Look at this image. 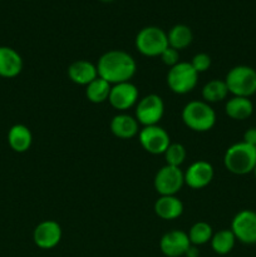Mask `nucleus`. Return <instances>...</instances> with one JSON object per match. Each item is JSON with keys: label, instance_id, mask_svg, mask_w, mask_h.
Wrapping results in <instances>:
<instances>
[{"label": "nucleus", "instance_id": "nucleus-1", "mask_svg": "<svg viewBox=\"0 0 256 257\" xmlns=\"http://www.w3.org/2000/svg\"><path fill=\"white\" fill-rule=\"evenodd\" d=\"M98 77L109 84L131 82L137 72V63L130 53L113 49L103 53L97 62Z\"/></svg>", "mask_w": 256, "mask_h": 257}, {"label": "nucleus", "instance_id": "nucleus-2", "mask_svg": "<svg viewBox=\"0 0 256 257\" xmlns=\"http://www.w3.org/2000/svg\"><path fill=\"white\" fill-rule=\"evenodd\" d=\"M223 166L228 172L237 176L252 173L256 167V148L248 143H233L223 155Z\"/></svg>", "mask_w": 256, "mask_h": 257}, {"label": "nucleus", "instance_id": "nucleus-3", "mask_svg": "<svg viewBox=\"0 0 256 257\" xmlns=\"http://www.w3.org/2000/svg\"><path fill=\"white\" fill-rule=\"evenodd\" d=\"M181 117L183 124L193 132H208L216 124V112L205 100L188 102L183 107Z\"/></svg>", "mask_w": 256, "mask_h": 257}, {"label": "nucleus", "instance_id": "nucleus-4", "mask_svg": "<svg viewBox=\"0 0 256 257\" xmlns=\"http://www.w3.org/2000/svg\"><path fill=\"white\" fill-rule=\"evenodd\" d=\"M226 85L232 97L250 98L256 94V70L248 65H236L226 74Z\"/></svg>", "mask_w": 256, "mask_h": 257}, {"label": "nucleus", "instance_id": "nucleus-5", "mask_svg": "<svg viewBox=\"0 0 256 257\" xmlns=\"http://www.w3.org/2000/svg\"><path fill=\"white\" fill-rule=\"evenodd\" d=\"M136 49L145 57H160L168 48L167 33L158 27H145L137 33L135 39Z\"/></svg>", "mask_w": 256, "mask_h": 257}, {"label": "nucleus", "instance_id": "nucleus-6", "mask_svg": "<svg viewBox=\"0 0 256 257\" xmlns=\"http://www.w3.org/2000/svg\"><path fill=\"white\" fill-rule=\"evenodd\" d=\"M198 75L190 62H180L168 69L166 80L173 93L182 95L195 89L198 83Z\"/></svg>", "mask_w": 256, "mask_h": 257}, {"label": "nucleus", "instance_id": "nucleus-7", "mask_svg": "<svg viewBox=\"0 0 256 257\" xmlns=\"http://www.w3.org/2000/svg\"><path fill=\"white\" fill-rule=\"evenodd\" d=\"M135 117L143 127L157 125L165 114V102L158 94H147L136 104Z\"/></svg>", "mask_w": 256, "mask_h": 257}, {"label": "nucleus", "instance_id": "nucleus-8", "mask_svg": "<svg viewBox=\"0 0 256 257\" xmlns=\"http://www.w3.org/2000/svg\"><path fill=\"white\" fill-rule=\"evenodd\" d=\"M185 185V175L181 167L165 165L157 171L153 180L156 192L160 196H176Z\"/></svg>", "mask_w": 256, "mask_h": 257}, {"label": "nucleus", "instance_id": "nucleus-9", "mask_svg": "<svg viewBox=\"0 0 256 257\" xmlns=\"http://www.w3.org/2000/svg\"><path fill=\"white\" fill-rule=\"evenodd\" d=\"M230 230L236 241L243 245H256V212L252 210H241L231 222Z\"/></svg>", "mask_w": 256, "mask_h": 257}, {"label": "nucleus", "instance_id": "nucleus-10", "mask_svg": "<svg viewBox=\"0 0 256 257\" xmlns=\"http://www.w3.org/2000/svg\"><path fill=\"white\" fill-rule=\"evenodd\" d=\"M138 141L143 150L151 155H163L171 145L168 132L158 124L143 127L138 133Z\"/></svg>", "mask_w": 256, "mask_h": 257}, {"label": "nucleus", "instance_id": "nucleus-11", "mask_svg": "<svg viewBox=\"0 0 256 257\" xmlns=\"http://www.w3.org/2000/svg\"><path fill=\"white\" fill-rule=\"evenodd\" d=\"M140 100L138 88L132 82H123L113 84L110 88L108 102L118 112H125L132 107H136Z\"/></svg>", "mask_w": 256, "mask_h": 257}, {"label": "nucleus", "instance_id": "nucleus-12", "mask_svg": "<svg viewBox=\"0 0 256 257\" xmlns=\"http://www.w3.org/2000/svg\"><path fill=\"white\" fill-rule=\"evenodd\" d=\"M63 231L59 223L54 220L42 221L33 231V241L42 250H52L59 245Z\"/></svg>", "mask_w": 256, "mask_h": 257}, {"label": "nucleus", "instance_id": "nucleus-13", "mask_svg": "<svg viewBox=\"0 0 256 257\" xmlns=\"http://www.w3.org/2000/svg\"><path fill=\"white\" fill-rule=\"evenodd\" d=\"M185 175V185L192 190L205 188L213 180V166L207 161H196L188 166L187 170L183 172Z\"/></svg>", "mask_w": 256, "mask_h": 257}, {"label": "nucleus", "instance_id": "nucleus-14", "mask_svg": "<svg viewBox=\"0 0 256 257\" xmlns=\"http://www.w3.org/2000/svg\"><path fill=\"white\" fill-rule=\"evenodd\" d=\"M191 246L187 232L182 230H172L166 232L160 240V250L166 257L185 256Z\"/></svg>", "mask_w": 256, "mask_h": 257}, {"label": "nucleus", "instance_id": "nucleus-15", "mask_svg": "<svg viewBox=\"0 0 256 257\" xmlns=\"http://www.w3.org/2000/svg\"><path fill=\"white\" fill-rule=\"evenodd\" d=\"M109 127L113 136L120 140H131L138 136L141 131L140 123L136 119L135 115L127 114L124 112L115 114L110 120Z\"/></svg>", "mask_w": 256, "mask_h": 257}, {"label": "nucleus", "instance_id": "nucleus-16", "mask_svg": "<svg viewBox=\"0 0 256 257\" xmlns=\"http://www.w3.org/2000/svg\"><path fill=\"white\" fill-rule=\"evenodd\" d=\"M24 63L19 53L10 47H0V77L15 78L22 73Z\"/></svg>", "mask_w": 256, "mask_h": 257}, {"label": "nucleus", "instance_id": "nucleus-17", "mask_svg": "<svg viewBox=\"0 0 256 257\" xmlns=\"http://www.w3.org/2000/svg\"><path fill=\"white\" fill-rule=\"evenodd\" d=\"M68 77L75 84L87 87L90 82L98 78L97 65L85 59L75 60L68 67Z\"/></svg>", "mask_w": 256, "mask_h": 257}, {"label": "nucleus", "instance_id": "nucleus-18", "mask_svg": "<svg viewBox=\"0 0 256 257\" xmlns=\"http://www.w3.org/2000/svg\"><path fill=\"white\" fill-rule=\"evenodd\" d=\"M153 210L161 220L172 221L182 216L185 207L177 196H160L155 202Z\"/></svg>", "mask_w": 256, "mask_h": 257}, {"label": "nucleus", "instance_id": "nucleus-19", "mask_svg": "<svg viewBox=\"0 0 256 257\" xmlns=\"http://www.w3.org/2000/svg\"><path fill=\"white\" fill-rule=\"evenodd\" d=\"M8 145L17 153L27 152L33 145L32 131L24 124H14L8 132Z\"/></svg>", "mask_w": 256, "mask_h": 257}, {"label": "nucleus", "instance_id": "nucleus-20", "mask_svg": "<svg viewBox=\"0 0 256 257\" xmlns=\"http://www.w3.org/2000/svg\"><path fill=\"white\" fill-rule=\"evenodd\" d=\"M225 113L233 120H245L253 113V103L250 98L231 97L225 104Z\"/></svg>", "mask_w": 256, "mask_h": 257}, {"label": "nucleus", "instance_id": "nucleus-21", "mask_svg": "<svg viewBox=\"0 0 256 257\" xmlns=\"http://www.w3.org/2000/svg\"><path fill=\"white\" fill-rule=\"evenodd\" d=\"M168 47L176 50H182L190 47L193 40V33L190 27L185 24H176L167 33Z\"/></svg>", "mask_w": 256, "mask_h": 257}, {"label": "nucleus", "instance_id": "nucleus-22", "mask_svg": "<svg viewBox=\"0 0 256 257\" xmlns=\"http://www.w3.org/2000/svg\"><path fill=\"white\" fill-rule=\"evenodd\" d=\"M235 243L236 237L230 228H223L217 232H213L212 238L210 241L212 251L220 256L228 255L235 247Z\"/></svg>", "mask_w": 256, "mask_h": 257}, {"label": "nucleus", "instance_id": "nucleus-23", "mask_svg": "<svg viewBox=\"0 0 256 257\" xmlns=\"http://www.w3.org/2000/svg\"><path fill=\"white\" fill-rule=\"evenodd\" d=\"M201 94H202V100L211 104V103H217L225 100L230 93H228L225 80L212 79L203 85Z\"/></svg>", "mask_w": 256, "mask_h": 257}, {"label": "nucleus", "instance_id": "nucleus-24", "mask_svg": "<svg viewBox=\"0 0 256 257\" xmlns=\"http://www.w3.org/2000/svg\"><path fill=\"white\" fill-rule=\"evenodd\" d=\"M110 88H112V84L98 77L85 87V97L90 103L100 104V103H104L108 100Z\"/></svg>", "mask_w": 256, "mask_h": 257}, {"label": "nucleus", "instance_id": "nucleus-25", "mask_svg": "<svg viewBox=\"0 0 256 257\" xmlns=\"http://www.w3.org/2000/svg\"><path fill=\"white\" fill-rule=\"evenodd\" d=\"M188 238H190L191 245L195 246H202L206 245L211 241L213 236V230L211 225L205 221H197L191 226V228L187 232Z\"/></svg>", "mask_w": 256, "mask_h": 257}, {"label": "nucleus", "instance_id": "nucleus-26", "mask_svg": "<svg viewBox=\"0 0 256 257\" xmlns=\"http://www.w3.org/2000/svg\"><path fill=\"white\" fill-rule=\"evenodd\" d=\"M166 160V165L173 166V167H181L183 162L187 157V151H186L185 146L181 143H172L168 146L166 152L163 153Z\"/></svg>", "mask_w": 256, "mask_h": 257}, {"label": "nucleus", "instance_id": "nucleus-27", "mask_svg": "<svg viewBox=\"0 0 256 257\" xmlns=\"http://www.w3.org/2000/svg\"><path fill=\"white\" fill-rule=\"evenodd\" d=\"M191 65L193 67V69L201 74V73H205L210 69L211 67V57L207 54V53H197V54L193 55L192 60H191Z\"/></svg>", "mask_w": 256, "mask_h": 257}, {"label": "nucleus", "instance_id": "nucleus-28", "mask_svg": "<svg viewBox=\"0 0 256 257\" xmlns=\"http://www.w3.org/2000/svg\"><path fill=\"white\" fill-rule=\"evenodd\" d=\"M160 57H161V60H162L163 64L167 65V67H170V68L175 67L176 64H178V63L181 62L180 52L176 49H173V48H171V47H168L167 49H166L165 52L160 55Z\"/></svg>", "mask_w": 256, "mask_h": 257}, {"label": "nucleus", "instance_id": "nucleus-29", "mask_svg": "<svg viewBox=\"0 0 256 257\" xmlns=\"http://www.w3.org/2000/svg\"><path fill=\"white\" fill-rule=\"evenodd\" d=\"M243 142L253 146L256 148V127H251L243 133Z\"/></svg>", "mask_w": 256, "mask_h": 257}, {"label": "nucleus", "instance_id": "nucleus-30", "mask_svg": "<svg viewBox=\"0 0 256 257\" xmlns=\"http://www.w3.org/2000/svg\"><path fill=\"white\" fill-rule=\"evenodd\" d=\"M185 257H200V250H198V246L191 245L190 247L186 251Z\"/></svg>", "mask_w": 256, "mask_h": 257}, {"label": "nucleus", "instance_id": "nucleus-31", "mask_svg": "<svg viewBox=\"0 0 256 257\" xmlns=\"http://www.w3.org/2000/svg\"><path fill=\"white\" fill-rule=\"evenodd\" d=\"M100 2H105V3H109V2H113V0H100Z\"/></svg>", "mask_w": 256, "mask_h": 257}, {"label": "nucleus", "instance_id": "nucleus-32", "mask_svg": "<svg viewBox=\"0 0 256 257\" xmlns=\"http://www.w3.org/2000/svg\"><path fill=\"white\" fill-rule=\"evenodd\" d=\"M252 173H253V175H255V177H256V167H255V170H253Z\"/></svg>", "mask_w": 256, "mask_h": 257}]
</instances>
